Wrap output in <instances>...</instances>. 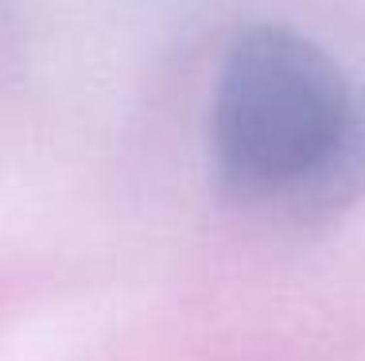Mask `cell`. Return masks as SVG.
Returning <instances> with one entry per match:
<instances>
[{
  "label": "cell",
  "instance_id": "cell-1",
  "mask_svg": "<svg viewBox=\"0 0 365 361\" xmlns=\"http://www.w3.org/2000/svg\"><path fill=\"white\" fill-rule=\"evenodd\" d=\"M350 90L323 47L257 23L230 47L210 109V159L237 199L303 194L342 144Z\"/></svg>",
  "mask_w": 365,
  "mask_h": 361
},
{
  "label": "cell",
  "instance_id": "cell-2",
  "mask_svg": "<svg viewBox=\"0 0 365 361\" xmlns=\"http://www.w3.org/2000/svg\"><path fill=\"white\" fill-rule=\"evenodd\" d=\"M361 191H365V98L361 105H350V120H346V132L334 159L327 163V171L299 199L319 206V210H338L350 199H358Z\"/></svg>",
  "mask_w": 365,
  "mask_h": 361
}]
</instances>
